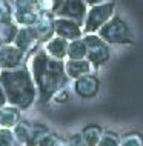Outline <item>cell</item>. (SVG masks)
<instances>
[{
  "label": "cell",
  "mask_w": 143,
  "mask_h": 146,
  "mask_svg": "<svg viewBox=\"0 0 143 146\" xmlns=\"http://www.w3.org/2000/svg\"><path fill=\"white\" fill-rule=\"evenodd\" d=\"M120 146H143V134L138 131L126 132L120 137Z\"/></svg>",
  "instance_id": "20"
},
{
  "label": "cell",
  "mask_w": 143,
  "mask_h": 146,
  "mask_svg": "<svg viewBox=\"0 0 143 146\" xmlns=\"http://www.w3.org/2000/svg\"><path fill=\"white\" fill-rule=\"evenodd\" d=\"M68 40L62 37H57L54 35L53 38H49L45 45H43V49L49 57L55 58V60H66V52H68Z\"/></svg>",
  "instance_id": "12"
},
{
  "label": "cell",
  "mask_w": 143,
  "mask_h": 146,
  "mask_svg": "<svg viewBox=\"0 0 143 146\" xmlns=\"http://www.w3.org/2000/svg\"><path fill=\"white\" fill-rule=\"evenodd\" d=\"M49 128L43 123H34L31 121V129H29V139H28L26 145L25 146H37L40 143V140L46 134H49Z\"/></svg>",
  "instance_id": "18"
},
{
  "label": "cell",
  "mask_w": 143,
  "mask_h": 146,
  "mask_svg": "<svg viewBox=\"0 0 143 146\" xmlns=\"http://www.w3.org/2000/svg\"><path fill=\"white\" fill-rule=\"evenodd\" d=\"M106 2V0H85V3L88 6H94V5H100V3Z\"/></svg>",
  "instance_id": "27"
},
{
  "label": "cell",
  "mask_w": 143,
  "mask_h": 146,
  "mask_svg": "<svg viewBox=\"0 0 143 146\" xmlns=\"http://www.w3.org/2000/svg\"><path fill=\"white\" fill-rule=\"evenodd\" d=\"M29 60V71L37 86V102L40 105H48L55 91L66 88L69 82V77L65 71V60H55L49 57L43 46L35 51Z\"/></svg>",
  "instance_id": "1"
},
{
  "label": "cell",
  "mask_w": 143,
  "mask_h": 146,
  "mask_svg": "<svg viewBox=\"0 0 143 146\" xmlns=\"http://www.w3.org/2000/svg\"><path fill=\"white\" fill-rule=\"evenodd\" d=\"M65 71H66V76L69 77V80H75V78H78V77L91 74L92 66H91V63L86 60V58H82V60H71V58H66L65 60Z\"/></svg>",
  "instance_id": "13"
},
{
  "label": "cell",
  "mask_w": 143,
  "mask_h": 146,
  "mask_svg": "<svg viewBox=\"0 0 143 146\" xmlns=\"http://www.w3.org/2000/svg\"><path fill=\"white\" fill-rule=\"evenodd\" d=\"M22 120V111L13 105H5L0 108V128L13 129Z\"/></svg>",
  "instance_id": "14"
},
{
  "label": "cell",
  "mask_w": 143,
  "mask_h": 146,
  "mask_svg": "<svg viewBox=\"0 0 143 146\" xmlns=\"http://www.w3.org/2000/svg\"><path fill=\"white\" fill-rule=\"evenodd\" d=\"M6 103H8V102H6L5 91H3V88H2V86H0V108H2V106H5Z\"/></svg>",
  "instance_id": "26"
},
{
  "label": "cell",
  "mask_w": 143,
  "mask_h": 146,
  "mask_svg": "<svg viewBox=\"0 0 143 146\" xmlns=\"http://www.w3.org/2000/svg\"><path fill=\"white\" fill-rule=\"evenodd\" d=\"M69 98H71V94H69L68 88H60V89H57L53 94L51 102L55 103V105H65V103H68V102H69Z\"/></svg>",
  "instance_id": "24"
},
{
  "label": "cell",
  "mask_w": 143,
  "mask_h": 146,
  "mask_svg": "<svg viewBox=\"0 0 143 146\" xmlns=\"http://www.w3.org/2000/svg\"><path fill=\"white\" fill-rule=\"evenodd\" d=\"M37 146H66V139H63L55 132H49L40 140Z\"/></svg>",
  "instance_id": "22"
},
{
  "label": "cell",
  "mask_w": 143,
  "mask_h": 146,
  "mask_svg": "<svg viewBox=\"0 0 143 146\" xmlns=\"http://www.w3.org/2000/svg\"><path fill=\"white\" fill-rule=\"evenodd\" d=\"M0 146H20V143L15 139L13 129L0 128Z\"/></svg>",
  "instance_id": "23"
},
{
  "label": "cell",
  "mask_w": 143,
  "mask_h": 146,
  "mask_svg": "<svg viewBox=\"0 0 143 146\" xmlns=\"http://www.w3.org/2000/svg\"><path fill=\"white\" fill-rule=\"evenodd\" d=\"M83 40L86 43V60L94 71H98L111 60V46L98 34H85Z\"/></svg>",
  "instance_id": "5"
},
{
  "label": "cell",
  "mask_w": 143,
  "mask_h": 146,
  "mask_svg": "<svg viewBox=\"0 0 143 146\" xmlns=\"http://www.w3.org/2000/svg\"><path fill=\"white\" fill-rule=\"evenodd\" d=\"M29 129H31V121L29 120H23V118L13 128V132H14L17 141L20 143V146L26 145L28 139H29Z\"/></svg>",
  "instance_id": "19"
},
{
  "label": "cell",
  "mask_w": 143,
  "mask_h": 146,
  "mask_svg": "<svg viewBox=\"0 0 143 146\" xmlns=\"http://www.w3.org/2000/svg\"><path fill=\"white\" fill-rule=\"evenodd\" d=\"M117 3L114 0H106L100 5H94L88 8L85 23H83V34H97L98 29L116 14Z\"/></svg>",
  "instance_id": "4"
},
{
  "label": "cell",
  "mask_w": 143,
  "mask_h": 146,
  "mask_svg": "<svg viewBox=\"0 0 143 146\" xmlns=\"http://www.w3.org/2000/svg\"><path fill=\"white\" fill-rule=\"evenodd\" d=\"M66 146H88L83 140L80 132H72L71 135L66 137Z\"/></svg>",
  "instance_id": "25"
},
{
  "label": "cell",
  "mask_w": 143,
  "mask_h": 146,
  "mask_svg": "<svg viewBox=\"0 0 143 146\" xmlns=\"http://www.w3.org/2000/svg\"><path fill=\"white\" fill-rule=\"evenodd\" d=\"M120 134L117 131H112V129H106L103 131V135L100 141H98V146H120Z\"/></svg>",
  "instance_id": "21"
},
{
  "label": "cell",
  "mask_w": 143,
  "mask_h": 146,
  "mask_svg": "<svg viewBox=\"0 0 143 146\" xmlns=\"http://www.w3.org/2000/svg\"><path fill=\"white\" fill-rule=\"evenodd\" d=\"M88 8L89 6L85 3V0H62L54 15L69 19V20H74L83 26L86 14H88Z\"/></svg>",
  "instance_id": "6"
},
{
  "label": "cell",
  "mask_w": 143,
  "mask_h": 146,
  "mask_svg": "<svg viewBox=\"0 0 143 146\" xmlns=\"http://www.w3.org/2000/svg\"><path fill=\"white\" fill-rule=\"evenodd\" d=\"M98 37L108 43L109 46L112 45H134L132 31H131L128 22L118 14H114L105 25L98 29Z\"/></svg>",
  "instance_id": "3"
},
{
  "label": "cell",
  "mask_w": 143,
  "mask_h": 146,
  "mask_svg": "<svg viewBox=\"0 0 143 146\" xmlns=\"http://www.w3.org/2000/svg\"><path fill=\"white\" fill-rule=\"evenodd\" d=\"M66 58H71V60H82V58H86V43L83 40V37L77 38V40H71L68 43Z\"/></svg>",
  "instance_id": "17"
},
{
  "label": "cell",
  "mask_w": 143,
  "mask_h": 146,
  "mask_svg": "<svg viewBox=\"0 0 143 146\" xmlns=\"http://www.w3.org/2000/svg\"><path fill=\"white\" fill-rule=\"evenodd\" d=\"M8 2H9L11 5H14V3H15V2H19V0H8Z\"/></svg>",
  "instance_id": "28"
},
{
  "label": "cell",
  "mask_w": 143,
  "mask_h": 146,
  "mask_svg": "<svg viewBox=\"0 0 143 146\" xmlns=\"http://www.w3.org/2000/svg\"><path fill=\"white\" fill-rule=\"evenodd\" d=\"M17 31H19V25L14 22V19L0 22V43L2 45L13 43L15 35H17Z\"/></svg>",
  "instance_id": "16"
},
{
  "label": "cell",
  "mask_w": 143,
  "mask_h": 146,
  "mask_svg": "<svg viewBox=\"0 0 143 146\" xmlns=\"http://www.w3.org/2000/svg\"><path fill=\"white\" fill-rule=\"evenodd\" d=\"M103 131H105V129H103L100 125L88 123L82 128L80 134H82L83 140H85V143L88 146H98V141H100L102 135H103Z\"/></svg>",
  "instance_id": "15"
},
{
  "label": "cell",
  "mask_w": 143,
  "mask_h": 146,
  "mask_svg": "<svg viewBox=\"0 0 143 146\" xmlns=\"http://www.w3.org/2000/svg\"><path fill=\"white\" fill-rule=\"evenodd\" d=\"M0 86L5 91L8 105L20 111L31 108L37 100V86L26 65L15 69H0Z\"/></svg>",
  "instance_id": "2"
},
{
  "label": "cell",
  "mask_w": 143,
  "mask_h": 146,
  "mask_svg": "<svg viewBox=\"0 0 143 146\" xmlns=\"http://www.w3.org/2000/svg\"><path fill=\"white\" fill-rule=\"evenodd\" d=\"M13 43L20 51H23L26 54L28 58H31V56H33L35 51L39 48H42V45L39 42L37 34H35L33 26H19L17 35H15Z\"/></svg>",
  "instance_id": "9"
},
{
  "label": "cell",
  "mask_w": 143,
  "mask_h": 146,
  "mask_svg": "<svg viewBox=\"0 0 143 146\" xmlns=\"http://www.w3.org/2000/svg\"><path fill=\"white\" fill-rule=\"evenodd\" d=\"M100 86H102L100 78L97 77V74L91 72L83 77L75 78L72 85V91L75 92V96L83 98V100H91L100 92Z\"/></svg>",
  "instance_id": "7"
},
{
  "label": "cell",
  "mask_w": 143,
  "mask_h": 146,
  "mask_svg": "<svg viewBox=\"0 0 143 146\" xmlns=\"http://www.w3.org/2000/svg\"><path fill=\"white\" fill-rule=\"evenodd\" d=\"M54 20L55 15L53 13H43V11H39V17L35 23L33 25V28L37 34V38L40 42V45L43 46L45 43L49 40V38L54 37Z\"/></svg>",
  "instance_id": "11"
},
{
  "label": "cell",
  "mask_w": 143,
  "mask_h": 146,
  "mask_svg": "<svg viewBox=\"0 0 143 146\" xmlns=\"http://www.w3.org/2000/svg\"><path fill=\"white\" fill-rule=\"evenodd\" d=\"M26 54L20 51L14 43H8V45H0V69H15L25 66Z\"/></svg>",
  "instance_id": "8"
},
{
  "label": "cell",
  "mask_w": 143,
  "mask_h": 146,
  "mask_svg": "<svg viewBox=\"0 0 143 146\" xmlns=\"http://www.w3.org/2000/svg\"><path fill=\"white\" fill-rule=\"evenodd\" d=\"M54 35L71 42V40L82 38L85 34H83V26L78 25L77 22L69 20V19H63V17H55V20H54Z\"/></svg>",
  "instance_id": "10"
}]
</instances>
